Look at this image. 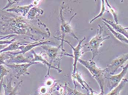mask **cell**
Segmentation results:
<instances>
[{
    "mask_svg": "<svg viewBox=\"0 0 128 95\" xmlns=\"http://www.w3.org/2000/svg\"><path fill=\"white\" fill-rule=\"evenodd\" d=\"M78 61L89 70L93 78L98 84L101 89V94L102 95H104V81L108 72L107 68L102 69L98 67L93 60L84 61L80 59Z\"/></svg>",
    "mask_w": 128,
    "mask_h": 95,
    "instance_id": "cell-1",
    "label": "cell"
},
{
    "mask_svg": "<svg viewBox=\"0 0 128 95\" xmlns=\"http://www.w3.org/2000/svg\"><path fill=\"white\" fill-rule=\"evenodd\" d=\"M98 26L99 27V30L98 31L96 35L88 43L81 45L82 55L87 52H90L92 53V60L96 56L98 55L99 48L102 45V43L104 41L109 39L110 37L108 35L107 36H103V27L99 24Z\"/></svg>",
    "mask_w": 128,
    "mask_h": 95,
    "instance_id": "cell-2",
    "label": "cell"
},
{
    "mask_svg": "<svg viewBox=\"0 0 128 95\" xmlns=\"http://www.w3.org/2000/svg\"><path fill=\"white\" fill-rule=\"evenodd\" d=\"M128 67V65L127 64L125 66L123 67V70L120 73L106 78L108 80L107 86L110 92L117 86L119 83L121 81L123 77L127 73Z\"/></svg>",
    "mask_w": 128,
    "mask_h": 95,
    "instance_id": "cell-3",
    "label": "cell"
},
{
    "mask_svg": "<svg viewBox=\"0 0 128 95\" xmlns=\"http://www.w3.org/2000/svg\"><path fill=\"white\" fill-rule=\"evenodd\" d=\"M128 55L124 54L114 60L112 62L107 65V71L110 74L113 75L119 67L122 66L128 60Z\"/></svg>",
    "mask_w": 128,
    "mask_h": 95,
    "instance_id": "cell-4",
    "label": "cell"
},
{
    "mask_svg": "<svg viewBox=\"0 0 128 95\" xmlns=\"http://www.w3.org/2000/svg\"><path fill=\"white\" fill-rule=\"evenodd\" d=\"M37 63L32 62L30 63L26 64H22L21 65H15V64H5L8 67H10L14 74V77L17 79H18L21 75L29 74L30 73L27 72V69L28 67Z\"/></svg>",
    "mask_w": 128,
    "mask_h": 95,
    "instance_id": "cell-5",
    "label": "cell"
},
{
    "mask_svg": "<svg viewBox=\"0 0 128 95\" xmlns=\"http://www.w3.org/2000/svg\"><path fill=\"white\" fill-rule=\"evenodd\" d=\"M12 75H10L9 79L7 78V84H2V87H4V95H17L20 94L19 89L22 83L21 81L18 83L16 86H12Z\"/></svg>",
    "mask_w": 128,
    "mask_h": 95,
    "instance_id": "cell-6",
    "label": "cell"
},
{
    "mask_svg": "<svg viewBox=\"0 0 128 95\" xmlns=\"http://www.w3.org/2000/svg\"><path fill=\"white\" fill-rule=\"evenodd\" d=\"M85 37H84L83 39L82 40H80L79 41L78 44L76 47H74L68 41L66 40H64V41L67 42L69 45L71 46V47L72 48V50L73 51V58H74V63L73 64L74 66V69H73V72H72V75H73L76 73V64H77V62L78 60L80 59V57L82 56V53L81 52V44L84 41V40H85Z\"/></svg>",
    "mask_w": 128,
    "mask_h": 95,
    "instance_id": "cell-7",
    "label": "cell"
},
{
    "mask_svg": "<svg viewBox=\"0 0 128 95\" xmlns=\"http://www.w3.org/2000/svg\"><path fill=\"white\" fill-rule=\"evenodd\" d=\"M72 77L73 79V80H74L75 89H76V85L75 81L76 80L82 85V86L85 90H86L87 93L89 92V91L92 92L94 91V90H93L91 88L89 87L88 84L84 80L80 73L78 71V69L77 68H76V71L75 73L73 75H72Z\"/></svg>",
    "mask_w": 128,
    "mask_h": 95,
    "instance_id": "cell-8",
    "label": "cell"
},
{
    "mask_svg": "<svg viewBox=\"0 0 128 95\" xmlns=\"http://www.w3.org/2000/svg\"><path fill=\"white\" fill-rule=\"evenodd\" d=\"M102 20L104 22H105L110 26H111V27L114 29L117 32H118L124 35L127 38H128V33L126 31V30H128V28H124L122 26L114 23L113 21L106 19L104 18H102Z\"/></svg>",
    "mask_w": 128,
    "mask_h": 95,
    "instance_id": "cell-9",
    "label": "cell"
},
{
    "mask_svg": "<svg viewBox=\"0 0 128 95\" xmlns=\"http://www.w3.org/2000/svg\"><path fill=\"white\" fill-rule=\"evenodd\" d=\"M128 82V79L126 78H123L120 84H119L116 88L110 92V93L106 95H119L121 92L123 90Z\"/></svg>",
    "mask_w": 128,
    "mask_h": 95,
    "instance_id": "cell-10",
    "label": "cell"
},
{
    "mask_svg": "<svg viewBox=\"0 0 128 95\" xmlns=\"http://www.w3.org/2000/svg\"><path fill=\"white\" fill-rule=\"evenodd\" d=\"M102 22L107 27L109 30L112 33L115 38L118 39V40L120 41L122 43H125V44H128V38H126L124 36L121 34L118 33V32H116L107 23H106L105 22L102 21Z\"/></svg>",
    "mask_w": 128,
    "mask_h": 95,
    "instance_id": "cell-11",
    "label": "cell"
},
{
    "mask_svg": "<svg viewBox=\"0 0 128 95\" xmlns=\"http://www.w3.org/2000/svg\"><path fill=\"white\" fill-rule=\"evenodd\" d=\"M64 89L66 91L67 95H87L86 94H84L82 93L79 92L76 89H72L68 87L67 85H65Z\"/></svg>",
    "mask_w": 128,
    "mask_h": 95,
    "instance_id": "cell-12",
    "label": "cell"
},
{
    "mask_svg": "<svg viewBox=\"0 0 128 95\" xmlns=\"http://www.w3.org/2000/svg\"><path fill=\"white\" fill-rule=\"evenodd\" d=\"M106 2L107 6L108 7L109 9V11L110 12V13L112 14L113 16L114 19V20L116 23L118 24V12H117L115 11V10L111 7V5H110V4L109 3L108 1L107 0L105 1Z\"/></svg>",
    "mask_w": 128,
    "mask_h": 95,
    "instance_id": "cell-13",
    "label": "cell"
},
{
    "mask_svg": "<svg viewBox=\"0 0 128 95\" xmlns=\"http://www.w3.org/2000/svg\"><path fill=\"white\" fill-rule=\"evenodd\" d=\"M10 56V54L8 52L0 55V65L6 64V60L9 59Z\"/></svg>",
    "mask_w": 128,
    "mask_h": 95,
    "instance_id": "cell-14",
    "label": "cell"
},
{
    "mask_svg": "<svg viewBox=\"0 0 128 95\" xmlns=\"http://www.w3.org/2000/svg\"><path fill=\"white\" fill-rule=\"evenodd\" d=\"M102 10H101L100 13L97 16L95 17L94 18L90 21V23H92L94 22V20H95L96 19H97L98 18H100V17H102V15L105 12L107 11V10H106V6H105V3H104V1H105L102 0Z\"/></svg>",
    "mask_w": 128,
    "mask_h": 95,
    "instance_id": "cell-15",
    "label": "cell"
},
{
    "mask_svg": "<svg viewBox=\"0 0 128 95\" xmlns=\"http://www.w3.org/2000/svg\"><path fill=\"white\" fill-rule=\"evenodd\" d=\"M10 72L2 65H0V82L4 76L7 75Z\"/></svg>",
    "mask_w": 128,
    "mask_h": 95,
    "instance_id": "cell-16",
    "label": "cell"
},
{
    "mask_svg": "<svg viewBox=\"0 0 128 95\" xmlns=\"http://www.w3.org/2000/svg\"><path fill=\"white\" fill-rule=\"evenodd\" d=\"M90 93H87V95H102L101 93L100 94H98L97 93V92H95V91H93L92 92H90Z\"/></svg>",
    "mask_w": 128,
    "mask_h": 95,
    "instance_id": "cell-17",
    "label": "cell"
},
{
    "mask_svg": "<svg viewBox=\"0 0 128 95\" xmlns=\"http://www.w3.org/2000/svg\"><path fill=\"white\" fill-rule=\"evenodd\" d=\"M3 79L4 78L2 79L0 82V95H2V84L3 82Z\"/></svg>",
    "mask_w": 128,
    "mask_h": 95,
    "instance_id": "cell-18",
    "label": "cell"
},
{
    "mask_svg": "<svg viewBox=\"0 0 128 95\" xmlns=\"http://www.w3.org/2000/svg\"><path fill=\"white\" fill-rule=\"evenodd\" d=\"M60 95H67V93H66V91L65 90H64V91H63V92H62L61 93Z\"/></svg>",
    "mask_w": 128,
    "mask_h": 95,
    "instance_id": "cell-19",
    "label": "cell"
},
{
    "mask_svg": "<svg viewBox=\"0 0 128 95\" xmlns=\"http://www.w3.org/2000/svg\"><path fill=\"white\" fill-rule=\"evenodd\" d=\"M50 95V94H45V95H42V94H41V95H40V94H38V95Z\"/></svg>",
    "mask_w": 128,
    "mask_h": 95,
    "instance_id": "cell-20",
    "label": "cell"
}]
</instances>
